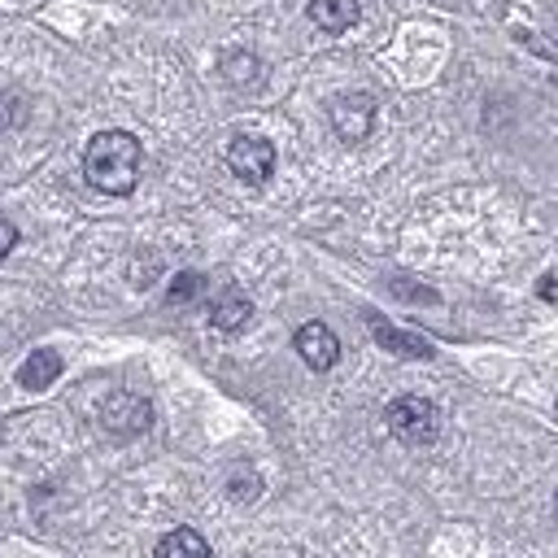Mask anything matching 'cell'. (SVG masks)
Here are the masks:
<instances>
[{"mask_svg": "<svg viewBox=\"0 0 558 558\" xmlns=\"http://www.w3.org/2000/svg\"><path fill=\"white\" fill-rule=\"evenodd\" d=\"M140 161H144V148L131 131H96L83 148L87 183L109 196H126L140 183Z\"/></svg>", "mask_w": 558, "mask_h": 558, "instance_id": "obj_1", "label": "cell"}, {"mask_svg": "<svg viewBox=\"0 0 558 558\" xmlns=\"http://www.w3.org/2000/svg\"><path fill=\"white\" fill-rule=\"evenodd\" d=\"M384 418H388V432L405 445H432L440 436V410L427 397H414V392L392 397Z\"/></svg>", "mask_w": 558, "mask_h": 558, "instance_id": "obj_2", "label": "cell"}, {"mask_svg": "<svg viewBox=\"0 0 558 558\" xmlns=\"http://www.w3.org/2000/svg\"><path fill=\"white\" fill-rule=\"evenodd\" d=\"M227 166L240 183H266L275 174V144L262 140V135H235L227 144Z\"/></svg>", "mask_w": 558, "mask_h": 558, "instance_id": "obj_3", "label": "cell"}, {"mask_svg": "<svg viewBox=\"0 0 558 558\" xmlns=\"http://www.w3.org/2000/svg\"><path fill=\"white\" fill-rule=\"evenodd\" d=\"M148 423H153V405H148L140 392H113V397H105V405H100V427H105L109 436L131 440V436L148 432Z\"/></svg>", "mask_w": 558, "mask_h": 558, "instance_id": "obj_4", "label": "cell"}, {"mask_svg": "<svg viewBox=\"0 0 558 558\" xmlns=\"http://www.w3.org/2000/svg\"><path fill=\"white\" fill-rule=\"evenodd\" d=\"M331 126H336V135H340L344 144L366 140L371 126H375V100H371L366 92H340V96L331 100Z\"/></svg>", "mask_w": 558, "mask_h": 558, "instance_id": "obj_5", "label": "cell"}, {"mask_svg": "<svg viewBox=\"0 0 558 558\" xmlns=\"http://www.w3.org/2000/svg\"><path fill=\"white\" fill-rule=\"evenodd\" d=\"M292 344H296V353L305 357L310 371H331L336 357H340V340H336V331L327 323H301Z\"/></svg>", "mask_w": 558, "mask_h": 558, "instance_id": "obj_6", "label": "cell"}, {"mask_svg": "<svg viewBox=\"0 0 558 558\" xmlns=\"http://www.w3.org/2000/svg\"><path fill=\"white\" fill-rule=\"evenodd\" d=\"M248 318H253V301H248L240 288H222V292L209 301V323H214L218 331H240Z\"/></svg>", "mask_w": 558, "mask_h": 558, "instance_id": "obj_7", "label": "cell"}, {"mask_svg": "<svg viewBox=\"0 0 558 558\" xmlns=\"http://www.w3.org/2000/svg\"><path fill=\"white\" fill-rule=\"evenodd\" d=\"M371 331H375V344L388 349V353H397V357H432V344H427L423 336H410V331H401V327H388V323L375 318V314H371Z\"/></svg>", "mask_w": 558, "mask_h": 558, "instance_id": "obj_8", "label": "cell"}, {"mask_svg": "<svg viewBox=\"0 0 558 558\" xmlns=\"http://www.w3.org/2000/svg\"><path fill=\"white\" fill-rule=\"evenodd\" d=\"M57 375H61V357H57L52 349H35V353L17 366V384H22L26 392H44Z\"/></svg>", "mask_w": 558, "mask_h": 558, "instance_id": "obj_9", "label": "cell"}, {"mask_svg": "<svg viewBox=\"0 0 558 558\" xmlns=\"http://www.w3.org/2000/svg\"><path fill=\"white\" fill-rule=\"evenodd\" d=\"M310 22L327 35H340L357 22V0H310Z\"/></svg>", "mask_w": 558, "mask_h": 558, "instance_id": "obj_10", "label": "cell"}, {"mask_svg": "<svg viewBox=\"0 0 558 558\" xmlns=\"http://www.w3.org/2000/svg\"><path fill=\"white\" fill-rule=\"evenodd\" d=\"M157 558H214V549L196 527H174L157 541Z\"/></svg>", "mask_w": 558, "mask_h": 558, "instance_id": "obj_11", "label": "cell"}, {"mask_svg": "<svg viewBox=\"0 0 558 558\" xmlns=\"http://www.w3.org/2000/svg\"><path fill=\"white\" fill-rule=\"evenodd\" d=\"M201 292H205V275H201V270H179V275L170 279L166 301H170V305H192V301H201Z\"/></svg>", "mask_w": 558, "mask_h": 558, "instance_id": "obj_12", "label": "cell"}, {"mask_svg": "<svg viewBox=\"0 0 558 558\" xmlns=\"http://www.w3.org/2000/svg\"><path fill=\"white\" fill-rule=\"evenodd\" d=\"M227 488H231V497H235V501H253V497H257V488H262V480H257L248 466H240V471H231Z\"/></svg>", "mask_w": 558, "mask_h": 558, "instance_id": "obj_13", "label": "cell"}, {"mask_svg": "<svg viewBox=\"0 0 558 558\" xmlns=\"http://www.w3.org/2000/svg\"><path fill=\"white\" fill-rule=\"evenodd\" d=\"M222 70H227V78L244 83V78H253V74H257V61H253L248 52H231V57L222 61Z\"/></svg>", "mask_w": 558, "mask_h": 558, "instance_id": "obj_14", "label": "cell"}, {"mask_svg": "<svg viewBox=\"0 0 558 558\" xmlns=\"http://www.w3.org/2000/svg\"><path fill=\"white\" fill-rule=\"evenodd\" d=\"M13 244H17V227H13V222L0 214V262L9 257V248H13Z\"/></svg>", "mask_w": 558, "mask_h": 558, "instance_id": "obj_15", "label": "cell"}, {"mask_svg": "<svg viewBox=\"0 0 558 558\" xmlns=\"http://www.w3.org/2000/svg\"><path fill=\"white\" fill-rule=\"evenodd\" d=\"M541 296H549V301H554V296H558V279H549V275H545V279H541Z\"/></svg>", "mask_w": 558, "mask_h": 558, "instance_id": "obj_16", "label": "cell"}, {"mask_svg": "<svg viewBox=\"0 0 558 558\" xmlns=\"http://www.w3.org/2000/svg\"><path fill=\"white\" fill-rule=\"evenodd\" d=\"M554 514H558V501H554Z\"/></svg>", "mask_w": 558, "mask_h": 558, "instance_id": "obj_17", "label": "cell"}]
</instances>
